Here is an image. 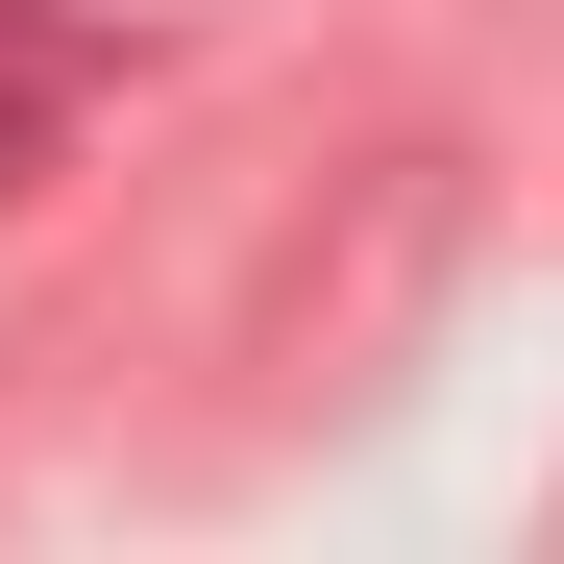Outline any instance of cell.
Listing matches in <instances>:
<instances>
[{
    "mask_svg": "<svg viewBox=\"0 0 564 564\" xmlns=\"http://www.w3.org/2000/svg\"><path fill=\"white\" fill-rule=\"evenodd\" d=\"M442 246H466V172H442V148H344L319 197L270 221V270H246V393H270V417H295V393H368V368L417 344Z\"/></svg>",
    "mask_w": 564,
    "mask_h": 564,
    "instance_id": "obj_1",
    "label": "cell"
},
{
    "mask_svg": "<svg viewBox=\"0 0 564 564\" xmlns=\"http://www.w3.org/2000/svg\"><path fill=\"white\" fill-rule=\"evenodd\" d=\"M74 99H99V25H74V0H0V197L74 148Z\"/></svg>",
    "mask_w": 564,
    "mask_h": 564,
    "instance_id": "obj_2",
    "label": "cell"
}]
</instances>
